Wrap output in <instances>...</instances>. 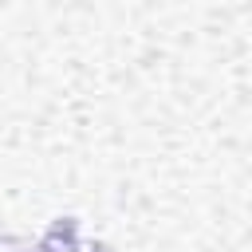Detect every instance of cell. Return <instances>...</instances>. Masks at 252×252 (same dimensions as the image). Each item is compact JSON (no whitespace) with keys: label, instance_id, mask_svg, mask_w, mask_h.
Here are the masks:
<instances>
[{"label":"cell","instance_id":"cell-1","mask_svg":"<svg viewBox=\"0 0 252 252\" xmlns=\"http://www.w3.org/2000/svg\"><path fill=\"white\" fill-rule=\"evenodd\" d=\"M71 244H75V220H71V217H63V248H59V224H55V228L39 240V248H35V252H79V248H71ZM83 252H87V248H83ZM102 252H106V248H102Z\"/></svg>","mask_w":252,"mask_h":252}]
</instances>
